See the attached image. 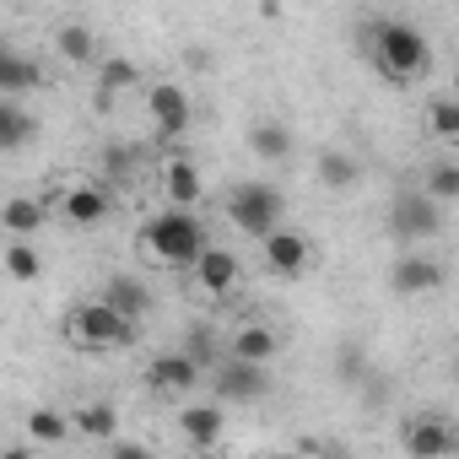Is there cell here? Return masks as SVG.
<instances>
[{"label":"cell","instance_id":"1","mask_svg":"<svg viewBox=\"0 0 459 459\" xmlns=\"http://www.w3.org/2000/svg\"><path fill=\"white\" fill-rule=\"evenodd\" d=\"M141 249L157 260V265H178V271H195L200 260H205V227L189 216V211H162V216H152L146 221V233H141Z\"/></svg>","mask_w":459,"mask_h":459},{"label":"cell","instance_id":"2","mask_svg":"<svg viewBox=\"0 0 459 459\" xmlns=\"http://www.w3.org/2000/svg\"><path fill=\"white\" fill-rule=\"evenodd\" d=\"M368 39H373V65H378L394 87L416 82V76L427 71V60H432L421 28H411V22H378Z\"/></svg>","mask_w":459,"mask_h":459},{"label":"cell","instance_id":"3","mask_svg":"<svg viewBox=\"0 0 459 459\" xmlns=\"http://www.w3.org/2000/svg\"><path fill=\"white\" fill-rule=\"evenodd\" d=\"M281 211H287V200H281V189L276 184H265V178H249V184H238L233 195H227V221L238 227V233H249V238H271V233H281Z\"/></svg>","mask_w":459,"mask_h":459},{"label":"cell","instance_id":"4","mask_svg":"<svg viewBox=\"0 0 459 459\" xmlns=\"http://www.w3.org/2000/svg\"><path fill=\"white\" fill-rule=\"evenodd\" d=\"M65 330H71L82 346H92V351L135 341V325H130V319H119L103 298H98V303H76V308H71V319H65Z\"/></svg>","mask_w":459,"mask_h":459},{"label":"cell","instance_id":"5","mask_svg":"<svg viewBox=\"0 0 459 459\" xmlns=\"http://www.w3.org/2000/svg\"><path fill=\"white\" fill-rule=\"evenodd\" d=\"M437 227H443V216H437V200L427 189L394 195V205H389V233L394 238H432Z\"/></svg>","mask_w":459,"mask_h":459},{"label":"cell","instance_id":"6","mask_svg":"<svg viewBox=\"0 0 459 459\" xmlns=\"http://www.w3.org/2000/svg\"><path fill=\"white\" fill-rule=\"evenodd\" d=\"M400 437H405L411 459H454L459 454V427L443 416H411Z\"/></svg>","mask_w":459,"mask_h":459},{"label":"cell","instance_id":"7","mask_svg":"<svg viewBox=\"0 0 459 459\" xmlns=\"http://www.w3.org/2000/svg\"><path fill=\"white\" fill-rule=\"evenodd\" d=\"M260 394H271V373H265V368L238 362V357H227V362L216 368V400L244 405V400H260Z\"/></svg>","mask_w":459,"mask_h":459},{"label":"cell","instance_id":"8","mask_svg":"<svg viewBox=\"0 0 459 459\" xmlns=\"http://www.w3.org/2000/svg\"><path fill=\"white\" fill-rule=\"evenodd\" d=\"M260 260H265L276 276H303L308 260H314V244H308L303 233H287V227H281V233H271V238L260 244Z\"/></svg>","mask_w":459,"mask_h":459},{"label":"cell","instance_id":"9","mask_svg":"<svg viewBox=\"0 0 459 459\" xmlns=\"http://www.w3.org/2000/svg\"><path fill=\"white\" fill-rule=\"evenodd\" d=\"M389 287L400 298H421V292H437L443 287V265L432 255H400L394 271H389Z\"/></svg>","mask_w":459,"mask_h":459},{"label":"cell","instance_id":"10","mask_svg":"<svg viewBox=\"0 0 459 459\" xmlns=\"http://www.w3.org/2000/svg\"><path fill=\"white\" fill-rule=\"evenodd\" d=\"M146 384H152L157 394H189V389L200 384V362H195L189 351H162V357L146 368Z\"/></svg>","mask_w":459,"mask_h":459},{"label":"cell","instance_id":"11","mask_svg":"<svg viewBox=\"0 0 459 459\" xmlns=\"http://www.w3.org/2000/svg\"><path fill=\"white\" fill-rule=\"evenodd\" d=\"M146 108H152V125H157L162 135L189 130V98H184V87H173V82L146 87Z\"/></svg>","mask_w":459,"mask_h":459},{"label":"cell","instance_id":"12","mask_svg":"<svg viewBox=\"0 0 459 459\" xmlns=\"http://www.w3.org/2000/svg\"><path fill=\"white\" fill-rule=\"evenodd\" d=\"M238 255L233 249H205V260L195 265V281H200V292H211V298H227L238 287Z\"/></svg>","mask_w":459,"mask_h":459},{"label":"cell","instance_id":"13","mask_svg":"<svg viewBox=\"0 0 459 459\" xmlns=\"http://www.w3.org/2000/svg\"><path fill=\"white\" fill-rule=\"evenodd\" d=\"M162 189H168V205H173V211H189V205L200 200V168H195L189 157H173V162L162 168Z\"/></svg>","mask_w":459,"mask_h":459},{"label":"cell","instance_id":"14","mask_svg":"<svg viewBox=\"0 0 459 459\" xmlns=\"http://www.w3.org/2000/svg\"><path fill=\"white\" fill-rule=\"evenodd\" d=\"M103 303L119 314V319H141L146 308H152V292H146V281H135V276H114L108 287H103Z\"/></svg>","mask_w":459,"mask_h":459},{"label":"cell","instance_id":"15","mask_svg":"<svg viewBox=\"0 0 459 459\" xmlns=\"http://www.w3.org/2000/svg\"><path fill=\"white\" fill-rule=\"evenodd\" d=\"M178 432L195 443V448H216V437H221V405L211 400V405H184L178 411Z\"/></svg>","mask_w":459,"mask_h":459},{"label":"cell","instance_id":"16","mask_svg":"<svg viewBox=\"0 0 459 459\" xmlns=\"http://www.w3.org/2000/svg\"><path fill=\"white\" fill-rule=\"evenodd\" d=\"M276 351H281V341H276V330H265V325H244V330L233 335V346H227V357L255 362V368H265Z\"/></svg>","mask_w":459,"mask_h":459},{"label":"cell","instance_id":"17","mask_svg":"<svg viewBox=\"0 0 459 459\" xmlns=\"http://www.w3.org/2000/svg\"><path fill=\"white\" fill-rule=\"evenodd\" d=\"M0 221H6L12 238H33L44 227V200H28V195H12L6 205H0Z\"/></svg>","mask_w":459,"mask_h":459},{"label":"cell","instance_id":"18","mask_svg":"<svg viewBox=\"0 0 459 459\" xmlns=\"http://www.w3.org/2000/svg\"><path fill=\"white\" fill-rule=\"evenodd\" d=\"M65 216H71L76 227H98V221L108 216V195H103L98 184H76V189L65 195Z\"/></svg>","mask_w":459,"mask_h":459},{"label":"cell","instance_id":"19","mask_svg":"<svg viewBox=\"0 0 459 459\" xmlns=\"http://www.w3.org/2000/svg\"><path fill=\"white\" fill-rule=\"evenodd\" d=\"M249 152H255V157H265V162H281V157L292 152V130H287V125H276V119H260V125L249 130Z\"/></svg>","mask_w":459,"mask_h":459},{"label":"cell","instance_id":"20","mask_svg":"<svg viewBox=\"0 0 459 459\" xmlns=\"http://www.w3.org/2000/svg\"><path fill=\"white\" fill-rule=\"evenodd\" d=\"M28 87H39V65L22 60L17 49H0V92L17 98V92H28Z\"/></svg>","mask_w":459,"mask_h":459},{"label":"cell","instance_id":"21","mask_svg":"<svg viewBox=\"0 0 459 459\" xmlns=\"http://www.w3.org/2000/svg\"><path fill=\"white\" fill-rule=\"evenodd\" d=\"M55 44H60V55H65L71 65L98 60V39H92V28H87V22H65V28L55 33Z\"/></svg>","mask_w":459,"mask_h":459},{"label":"cell","instance_id":"22","mask_svg":"<svg viewBox=\"0 0 459 459\" xmlns=\"http://www.w3.org/2000/svg\"><path fill=\"white\" fill-rule=\"evenodd\" d=\"M319 184L325 189H351L357 184V157L351 152H319Z\"/></svg>","mask_w":459,"mask_h":459},{"label":"cell","instance_id":"23","mask_svg":"<svg viewBox=\"0 0 459 459\" xmlns=\"http://www.w3.org/2000/svg\"><path fill=\"white\" fill-rule=\"evenodd\" d=\"M28 141H33V119L6 98V103H0V146L17 152V146H28Z\"/></svg>","mask_w":459,"mask_h":459},{"label":"cell","instance_id":"24","mask_svg":"<svg viewBox=\"0 0 459 459\" xmlns=\"http://www.w3.org/2000/svg\"><path fill=\"white\" fill-rule=\"evenodd\" d=\"M6 271H12L17 281H39V276H44V255H39L28 238H12V244H6Z\"/></svg>","mask_w":459,"mask_h":459},{"label":"cell","instance_id":"25","mask_svg":"<svg viewBox=\"0 0 459 459\" xmlns=\"http://www.w3.org/2000/svg\"><path fill=\"white\" fill-rule=\"evenodd\" d=\"M76 432H87V437H114V432H119V411L103 405V400H98V405H82V411H76Z\"/></svg>","mask_w":459,"mask_h":459},{"label":"cell","instance_id":"26","mask_svg":"<svg viewBox=\"0 0 459 459\" xmlns=\"http://www.w3.org/2000/svg\"><path fill=\"white\" fill-rule=\"evenodd\" d=\"M71 427H76V421H65L60 411H44V405L28 416V437H33V443H65Z\"/></svg>","mask_w":459,"mask_h":459},{"label":"cell","instance_id":"27","mask_svg":"<svg viewBox=\"0 0 459 459\" xmlns=\"http://www.w3.org/2000/svg\"><path fill=\"white\" fill-rule=\"evenodd\" d=\"M421 189L432 200H459V162H432L427 178H421Z\"/></svg>","mask_w":459,"mask_h":459},{"label":"cell","instance_id":"28","mask_svg":"<svg viewBox=\"0 0 459 459\" xmlns=\"http://www.w3.org/2000/svg\"><path fill=\"white\" fill-rule=\"evenodd\" d=\"M427 130H432L437 141H459V103H454V98H437V103L427 108Z\"/></svg>","mask_w":459,"mask_h":459},{"label":"cell","instance_id":"29","mask_svg":"<svg viewBox=\"0 0 459 459\" xmlns=\"http://www.w3.org/2000/svg\"><path fill=\"white\" fill-rule=\"evenodd\" d=\"M141 82V71L130 65V60H108L103 65V92H125V87H135Z\"/></svg>","mask_w":459,"mask_h":459},{"label":"cell","instance_id":"30","mask_svg":"<svg viewBox=\"0 0 459 459\" xmlns=\"http://www.w3.org/2000/svg\"><path fill=\"white\" fill-rule=\"evenodd\" d=\"M114 459H152V448H141V443H119Z\"/></svg>","mask_w":459,"mask_h":459},{"label":"cell","instance_id":"31","mask_svg":"<svg viewBox=\"0 0 459 459\" xmlns=\"http://www.w3.org/2000/svg\"><path fill=\"white\" fill-rule=\"evenodd\" d=\"M0 459H39V454H33V448H22V443H17V448H6V454H0Z\"/></svg>","mask_w":459,"mask_h":459},{"label":"cell","instance_id":"32","mask_svg":"<svg viewBox=\"0 0 459 459\" xmlns=\"http://www.w3.org/2000/svg\"><path fill=\"white\" fill-rule=\"evenodd\" d=\"M260 459H303V454H287V448H276V454H260Z\"/></svg>","mask_w":459,"mask_h":459}]
</instances>
